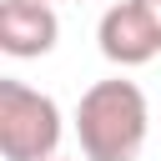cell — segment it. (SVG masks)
I'll list each match as a JSON object with an SVG mask.
<instances>
[{
	"instance_id": "obj_2",
	"label": "cell",
	"mask_w": 161,
	"mask_h": 161,
	"mask_svg": "<svg viewBox=\"0 0 161 161\" xmlns=\"http://www.w3.org/2000/svg\"><path fill=\"white\" fill-rule=\"evenodd\" d=\"M60 136H65L60 106L15 75H0V156L5 161H55Z\"/></svg>"
},
{
	"instance_id": "obj_4",
	"label": "cell",
	"mask_w": 161,
	"mask_h": 161,
	"mask_svg": "<svg viewBox=\"0 0 161 161\" xmlns=\"http://www.w3.org/2000/svg\"><path fill=\"white\" fill-rule=\"evenodd\" d=\"M60 40V20L50 0H0V50L15 60L50 55Z\"/></svg>"
},
{
	"instance_id": "obj_5",
	"label": "cell",
	"mask_w": 161,
	"mask_h": 161,
	"mask_svg": "<svg viewBox=\"0 0 161 161\" xmlns=\"http://www.w3.org/2000/svg\"><path fill=\"white\" fill-rule=\"evenodd\" d=\"M136 5L146 10V20H151V25H156V35H161V0H136Z\"/></svg>"
},
{
	"instance_id": "obj_1",
	"label": "cell",
	"mask_w": 161,
	"mask_h": 161,
	"mask_svg": "<svg viewBox=\"0 0 161 161\" xmlns=\"http://www.w3.org/2000/svg\"><path fill=\"white\" fill-rule=\"evenodd\" d=\"M151 131L146 91L126 75L96 80L75 101V141L86 161H136Z\"/></svg>"
},
{
	"instance_id": "obj_3",
	"label": "cell",
	"mask_w": 161,
	"mask_h": 161,
	"mask_svg": "<svg viewBox=\"0 0 161 161\" xmlns=\"http://www.w3.org/2000/svg\"><path fill=\"white\" fill-rule=\"evenodd\" d=\"M96 40H101V55H106L111 65H121V70L146 65V60L161 55V35H156V25L146 20V10H141L136 0L106 5L101 25H96Z\"/></svg>"
}]
</instances>
